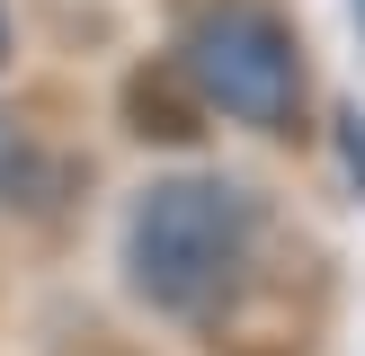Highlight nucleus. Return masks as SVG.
Here are the masks:
<instances>
[{
	"mask_svg": "<svg viewBox=\"0 0 365 356\" xmlns=\"http://www.w3.org/2000/svg\"><path fill=\"white\" fill-rule=\"evenodd\" d=\"M125 125H134L143 142H160V152H196V134H205V107L187 98V80L178 71H134L125 80Z\"/></svg>",
	"mask_w": 365,
	"mask_h": 356,
	"instance_id": "3",
	"label": "nucleus"
},
{
	"mask_svg": "<svg viewBox=\"0 0 365 356\" xmlns=\"http://www.w3.org/2000/svg\"><path fill=\"white\" fill-rule=\"evenodd\" d=\"M330 134H339V169H348V187L365 196V116H356V107H330Z\"/></svg>",
	"mask_w": 365,
	"mask_h": 356,
	"instance_id": "5",
	"label": "nucleus"
},
{
	"mask_svg": "<svg viewBox=\"0 0 365 356\" xmlns=\"http://www.w3.org/2000/svg\"><path fill=\"white\" fill-rule=\"evenodd\" d=\"M348 9H356V27H365V0H348Z\"/></svg>",
	"mask_w": 365,
	"mask_h": 356,
	"instance_id": "7",
	"label": "nucleus"
},
{
	"mask_svg": "<svg viewBox=\"0 0 365 356\" xmlns=\"http://www.w3.org/2000/svg\"><path fill=\"white\" fill-rule=\"evenodd\" d=\"M259 205L214 169H170L125 214V285L170 320H214L250 276Z\"/></svg>",
	"mask_w": 365,
	"mask_h": 356,
	"instance_id": "1",
	"label": "nucleus"
},
{
	"mask_svg": "<svg viewBox=\"0 0 365 356\" xmlns=\"http://www.w3.org/2000/svg\"><path fill=\"white\" fill-rule=\"evenodd\" d=\"M45 187V160H36V142H27V125L0 107V205H27V196Z\"/></svg>",
	"mask_w": 365,
	"mask_h": 356,
	"instance_id": "4",
	"label": "nucleus"
},
{
	"mask_svg": "<svg viewBox=\"0 0 365 356\" xmlns=\"http://www.w3.org/2000/svg\"><path fill=\"white\" fill-rule=\"evenodd\" d=\"M187 80L205 89L223 116L259 125V134H294L303 98H312L303 45L285 36V18H267V9H214L205 27L187 36Z\"/></svg>",
	"mask_w": 365,
	"mask_h": 356,
	"instance_id": "2",
	"label": "nucleus"
},
{
	"mask_svg": "<svg viewBox=\"0 0 365 356\" xmlns=\"http://www.w3.org/2000/svg\"><path fill=\"white\" fill-rule=\"evenodd\" d=\"M0 63H9V9H0Z\"/></svg>",
	"mask_w": 365,
	"mask_h": 356,
	"instance_id": "6",
	"label": "nucleus"
}]
</instances>
